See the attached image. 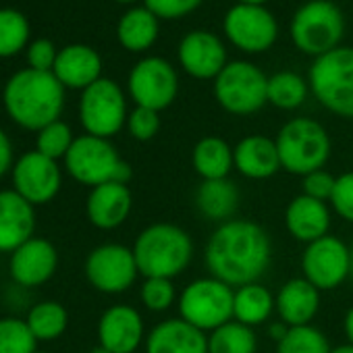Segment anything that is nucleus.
<instances>
[{"mask_svg": "<svg viewBox=\"0 0 353 353\" xmlns=\"http://www.w3.org/2000/svg\"><path fill=\"white\" fill-rule=\"evenodd\" d=\"M287 330H289V326H287L283 320H279V318H276L274 322H270V324H268V332H270V336H272L276 343L287 334Z\"/></svg>", "mask_w": 353, "mask_h": 353, "instance_id": "c03bdc74", "label": "nucleus"}, {"mask_svg": "<svg viewBox=\"0 0 353 353\" xmlns=\"http://www.w3.org/2000/svg\"><path fill=\"white\" fill-rule=\"evenodd\" d=\"M30 330L34 332V336L38 341H54L59 336H63V332L69 326V314L65 310V305H61L59 301H40L36 303L26 318Z\"/></svg>", "mask_w": 353, "mask_h": 353, "instance_id": "7c9ffc66", "label": "nucleus"}, {"mask_svg": "<svg viewBox=\"0 0 353 353\" xmlns=\"http://www.w3.org/2000/svg\"><path fill=\"white\" fill-rule=\"evenodd\" d=\"M158 36L156 15L148 9H133L119 21V40L131 52H141L154 44Z\"/></svg>", "mask_w": 353, "mask_h": 353, "instance_id": "c85d7f7f", "label": "nucleus"}, {"mask_svg": "<svg viewBox=\"0 0 353 353\" xmlns=\"http://www.w3.org/2000/svg\"><path fill=\"white\" fill-rule=\"evenodd\" d=\"M330 223L332 219L328 204L305 194L295 196L285 210V227L289 235L305 245L330 235Z\"/></svg>", "mask_w": 353, "mask_h": 353, "instance_id": "412c9836", "label": "nucleus"}, {"mask_svg": "<svg viewBox=\"0 0 353 353\" xmlns=\"http://www.w3.org/2000/svg\"><path fill=\"white\" fill-rule=\"evenodd\" d=\"M36 353H48V351H36Z\"/></svg>", "mask_w": 353, "mask_h": 353, "instance_id": "603ef678", "label": "nucleus"}, {"mask_svg": "<svg viewBox=\"0 0 353 353\" xmlns=\"http://www.w3.org/2000/svg\"><path fill=\"white\" fill-rule=\"evenodd\" d=\"M75 137H73V131L67 123L63 121H54L50 125H46L44 129L38 131V137H36V150L40 154H44L46 158H52V160H65L67 152L71 150Z\"/></svg>", "mask_w": 353, "mask_h": 353, "instance_id": "c9c22d12", "label": "nucleus"}, {"mask_svg": "<svg viewBox=\"0 0 353 353\" xmlns=\"http://www.w3.org/2000/svg\"><path fill=\"white\" fill-rule=\"evenodd\" d=\"M334 183H336L334 174H330L324 168H318V170L303 176V192L301 194L328 204L332 198V192H334Z\"/></svg>", "mask_w": 353, "mask_h": 353, "instance_id": "ea45409f", "label": "nucleus"}, {"mask_svg": "<svg viewBox=\"0 0 353 353\" xmlns=\"http://www.w3.org/2000/svg\"><path fill=\"white\" fill-rule=\"evenodd\" d=\"M262 3H266V0H241V5H262Z\"/></svg>", "mask_w": 353, "mask_h": 353, "instance_id": "09e8293b", "label": "nucleus"}, {"mask_svg": "<svg viewBox=\"0 0 353 353\" xmlns=\"http://www.w3.org/2000/svg\"><path fill=\"white\" fill-rule=\"evenodd\" d=\"M235 170L245 179L264 181L274 176L281 166L276 141L266 135H248L235 145Z\"/></svg>", "mask_w": 353, "mask_h": 353, "instance_id": "b1692460", "label": "nucleus"}, {"mask_svg": "<svg viewBox=\"0 0 353 353\" xmlns=\"http://www.w3.org/2000/svg\"><path fill=\"white\" fill-rule=\"evenodd\" d=\"M179 81L174 69L158 57L137 63L129 75V94L137 106L162 110L172 104Z\"/></svg>", "mask_w": 353, "mask_h": 353, "instance_id": "4468645a", "label": "nucleus"}, {"mask_svg": "<svg viewBox=\"0 0 353 353\" xmlns=\"http://www.w3.org/2000/svg\"><path fill=\"white\" fill-rule=\"evenodd\" d=\"M59 266L57 248L42 237H32L11 254V276L21 287H40L52 279Z\"/></svg>", "mask_w": 353, "mask_h": 353, "instance_id": "f3484780", "label": "nucleus"}, {"mask_svg": "<svg viewBox=\"0 0 353 353\" xmlns=\"http://www.w3.org/2000/svg\"><path fill=\"white\" fill-rule=\"evenodd\" d=\"M351 279H353V248H351Z\"/></svg>", "mask_w": 353, "mask_h": 353, "instance_id": "8fccbe9b", "label": "nucleus"}, {"mask_svg": "<svg viewBox=\"0 0 353 353\" xmlns=\"http://www.w3.org/2000/svg\"><path fill=\"white\" fill-rule=\"evenodd\" d=\"M196 208L204 219L212 223L223 225L233 221L239 208V190L229 176L227 179L202 181L196 192Z\"/></svg>", "mask_w": 353, "mask_h": 353, "instance_id": "a878e982", "label": "nucleus"}, {"mask_svg": "<svg viewBox=\"0 0 353 353\" xmlns=\"http://www.w3.org/2000/svg\"><path fill=\"white\" fill-rule=\"evenodd\" d=\"M307 85L305 81L291 71L276 73L268 79V102L283 110L299 108L305 102Z\"/></svg>", "mask_w": 353, "mask_h": 353, "instance_id": "2f4dec72", "label": "nucleus"}, {"mask_svg": "<svg viewBox=\"0 0 353 353\" xmlns=\"http://www.w3.org/2000/svg\"><path fill=\"white\" fill-rule=\"evenodd\" d=\"M330 206L343 221L353 225V170L336 176Z\"/></svg>", "mask_w": 353, "mask_h": 353, "instance_id": "58836bf2", "label": "nucleus"}, {"mask_svg": "<svg viewBox=\"0 0 353 353\" xmlns=\"http://www.w3.org/2000/svg\"><path fill=\"white\" fill-rule=\"evenodd\" d=\"M133 210V196L129 185L119 181H108L98 188H92L88 202H85V214L90 223L96 229L112 231L119 229Z\"/></svg>", "mask_w": 353, "mask_h": 353, "instance_id": "a211bd4d", "label": "nucleus"}, {"mask_svg": "<svg viewBox=\"0 0 353 353\" xmlns=\"http://www.w3.org/2000/svg\"><path fill=\"white\" fill-rule=\"evenodd\" d=\"M131 250L143 279L158 276L172 281L185 272L194 258L192 235L179 225L170 223H154L145 227Z\"/></svg>", "mask_w": 353, "mask_h": 353, "instance_id": "7ed1b4c3", "label": "nucleus"}, {"mask_svg": "<svg viewBox=\"0 0 353 353\" xmlns=\"http://www.w3.org/2000/svg\"><path fill=\"white\" fill-rule=\"evenodd\" d=\"M225 32L237 48L262 52L276 40V21L258 5H237L225 17Z\"/></svg>", "mask_w": 353, "mask_h": 353, "instance_id": "2eb2a0df", "label": "nucleus"}, {"mask_svg": "<svg viewBox=\"0 0 353 353\" xmlns=\"http://www.w3.org/2000/svg\"><path fill=\"white\" fill-rule=\"evenodd\" d=\"M310 85L330 112L353 119V48H334L312 65Z\"/></svg>", "mask_w": 353, "mask_h": 353, "instance_id": "0eeeda50", "label": "nucleus"}, {"mask_svg": "<svg viewBox=\"0 0 353 353\" xmlns=\"http://www.w3.org/2000/svg\"><path fill=\"white\" fill-rule=\"evenodd\" d=\"M330 353H353V345L345 343V345H339V347H332Z\"/></svg>", "mask_w": 353, "mask_h": 353, "instance_id": "49530a36", "label": "nucleus"}, {"mask_svg": "<svg viewBox=\"0 0 353 353\" xmlns=\"http://www.w3.org/2000/svg\"><path fill=\"white\" fill-rule=\"evenodd\" d=\"M13 190L32 206L52 202L63 185V172L57 160L46 158L38 150L26 152L11 168Z\"/></svg>", "mask_w": 353, "mask_h": 353, "instance_id": "ddd939ff", "label": "nucleus"}, {"mask_svg": "<svg viewBox=\"0 0 353 353\" xmlns=\"http://www.w3.org/2000/svg\"><path fill=\"white\" fill-rule=\"evenodd\" d=\"M204 258L210 276L237 289L260 283L266 274L272 262V241L258 223L233 219L212 231Z\"/></svg>", "mask_w": 353, "mask_h": 353, "instance_id": "f257e3e1", "label": "nucleus"}, {"mask_svg": "<svg viewBox=\"0 0 353 353\" xmlns=\"http://www.w3.org/2000/svg\"><path fill=\"white\" fill-rule=\"evenodd\" d=\"M98 341L110 353H135L145 343L141 314L125 303L110 305L98 322Z\"/></svg>", "mask_w": 353, "mask_h": 353, "instance_id": "dca6fc26", "label": "nucleus"}, {"mask_svg": "<svg viewBox=\"0 0 353 353\" xmlns=\"http://www.w3.org/2000/svg\"><path fill=\"white\" fill-rule=\"evenodd\" d=\"M274 299V312L289 328L312 324L320 310V291L303 276L287 281Z\"/></svg>", "mask_w": 353, "mask_h": 353, "instance_id": "5701e85b", "label": "nucleus"}, {"mask_svg": "<svg viewBox=\"0 0 353 353\" xmlns=\"http://www.w3.org/2000/svg\"><path fill=\"white\" fill-rule=\"evenodd\" d=\"M79 119L88 135L110 139L127 123V104L121 88L100 77L83 90L79 100Z\"/></svg>", "mask_w": 353, "mask_h": 353, "instance_id": "9d476101", "label": "nucleus"}, {"mask_svg": "<svg viewBox=\"0 0 353 353\" xmlns=\"http://www.w3.org/2000/svg\"><path fill=\"white\" fill-rule=\"evenodd\" d=\"M274 295L262 283H250L235 289L233 301V320L245 326H260L270 320L274 314Z\"/></svg>", "mask_w": 353, "mask_h": 353, "instance_id": "cd10ccee", "label": "nucleus"}, {"mask_svg": "<svg viewBox=\"0 0 353 353\" xmlns=\"http://www.w3.org/2000/svg\"><path fill=\"white\" fill-rule=\"evenodd\" d=\"M202 0H145V9L156 17L176 19L192 13Z\"/></svg>", "mask_w": 353, "mask_h": 353, "instance_id": "a19ab883", "label": "nucleus"}, {"mask_svg": "<svg viewBox=\"0 0 353 353\" xmlns=\"http://www.w3.org/2000/svg\"><path fill=\"white\" fill-rule=\"evenodd\" d=\"M13 145H11V139L9 135L0 129V176L7 174L11 168H13Z\"/></svg>", "mask_w": 353, "mask_h": 353, "instance_id": "37998d69", "label": "nucleus"}, {"mask_svg": "<svg viewBox=\"0 0 353 353\" xmlns=\"http://www.w3.org/2000/svg\"><path fill=\"white\" fill-rule=\"evenodd\" d=\"M7 114L23 129L40 131L61 121L65 106V85L52 71L23 69L15 73L3 92Z\"/></svg>", "mask_w": 353, "mask_h": 353, "instance_id": "f03ea898", "label": "nucleus"}, {"mask_svg": "<svg viewBox=\"0 0 353 353\" xmlns=\"http://www.w3.org/2000/svg\"><path fill=\"white\" fill-rule=\"evenodd\" d=\"M57 57H59V52L54 50V44L50 40H36L28 48L30 69H36V71H52Z\"/></svg>", "mask_w": 353, "mask_h": 353, "instance_id": "79ce46f5", "label": "nucleus"}, {"mask_svg": "<svg viewBox=\"0 0 353 353\" xmlns=\"http://www.w3.org/2000/svg\"><path fill=\"white\" fill-rule=\"evenodd\" d=\"M139 274L133 250L121 243H104L90 252L85 260V276L90 285L102 293L117 295L131 289Z\"/></svg>", "mask_w": 353, "mask_h": 353, "instance_id": "f8f14e48", "label": "nucleus"}, {"mask_svg": "<svg viewBox=\"0 0 353 353\" xmlns=\"http://www.w3.org/2000/svg\"><path fill=\"white\" fill-rule=\"evenodd\" d=\"M233 301L235 289L231 285L214 276H202L181 291L176 307H179V318L208 334L233 320Z\"/></svg>", "mask_w": 353, "mask_h": 353, "instance_id": "423d86ee", "label": "nucleus"}, {"mask_svg": "<svg viewBox=\"0 0 353 353\" xmlns=\"http://www.w3.org/2000/svg\"><path fill=\"white\" fill-rule=\"evenodd\" d=\"M139 297L141 303L150 310V312H166L168 307H172V303H176L179 295H176V289L172 285L170 279H143L141 289H139Z\"/></svg>", "mask_w": 353, "mask_h": 353, "instance_id": "e433bc0d", "label": "nucleus"}, {"mask_svg": "<svg viewBox=\"0 0 353 353\" xmlns=\"http://www.w3.org/2000/svg\"><path fill=\"white\" fill-rule=\"evenodd\" d=\"M36 206L23 200L15 190L0 192V252H15L34 237Z\"/></svg>", "mask_w": 353, "mask_h": 353, "instance_id": "6ab92c4d", "label": "nucleus"}, {"mask_svg": "<svg viewBox=\"0 0 353 353\" xmlns=\"http://www.w3.org/2000/svg\"><path fill=\"white\" fill-rule=\"evenodd\" d=\"M343 330H345V336H347V343L353 345V305L347 310L345 314V320H343Z\"/></svg>", "mask_w": 353, "mask_h": 353, "instance_id": "a18cd8bd", "label": "nucleus"}, {"mask_svg": "<svg viewBox=\"0 0 353 353\" xmlns=\"http://www.w3.org/2000/svg\"><path fill=\"white\" fill-rule=\"evenodd\" d=\"M192 166L202 176V181L227 179L235 168V152L223 137L208 135L196 143Z\"/></svg>", "mask_w": 353, "mask_h": 353, "instance_id": "bb28decb", "label": "nucleus"}, {"mask_svg": "<svg viewBox=\"0 0 353 353\" xmlns=\"http://www.w3.org/2000/svg\"><path fill=\"white\" fill-rule=\"evenodd\" d=\"M30 23L15 9L0 11V57H13L28 44Z\"/></svg>", "mask_w": 353, "mask_h": 353, "instance_id": "72a5a7b5", "label": "nucleus"}, {"mask_svg": "<svg viewBox=\"0 0 353 353\" xmlns=\"http://www.w3.org/2000/svg\"><path fill=\"white\" fill-rule=\"evenodd\" d=\"M258 336L252 326L237 320L208 332V353H256Z\"/></svg>", "mask_w": 353, "mask_h": 353, "instance_id": "c756f323", "label": "nucleus"}, {"mask_svg": "<svg viewBox=\"0 0 353 353\" xmlns=\"http://www.w3.org/2000/svg\"><path fill=\"white\" fill-rule=\"evenodd\" d=\"M291 36L299 50L322 57L334 50L341 42L343 15L328 0H312L297 11Z\"/></svg>", "mask_w": 353, "mask_h": 353, "instance_id": "6e6552de", "label": "nucleus"}, {"mask_svg": "<svg viewBox=\"0 0 353 353\" xmlns=\"http://www.w3.org/2000/svg\"><path fill=\"white\" fill-rule=\"evenodd\" d=\"M52 73L65 88L85 90L100 79L102 61L90 46L73 44L59 52Z\"/></svg>", "mask_w": 353, "mask_h": 353, "instance_id": "393cba45", "label": "nucleus"}, {"mask_svg": "<svg viewBox=\"0 0 353 353\" xmlns=\"http://www.w3.org/2000/svg\"><path fill=\"white\" fill-rule=\"evenodd\" d=\"M65 168L73 179L88 188H98L108 181L129 183L131 181V166L125 162L117 148L96 135L75 137L71 150L65 156Z\"/></svg>", "mask_w": 353, "mask_h": 353, "instance_id": "20e7f679", "label": "nucleus"}, {"mask_svg": "<svg viewBox=\"0 0 353 353\" xmlns=\"http://www.w3.org/2000/svg\"><path fill=\"white\" fill-rule=\"evenodd\" d=\"M332 347L326 334L307 324V326H293L287 334L276 343V353H330Z\"/></svg>", "mask_w": 353, "mask_h": 353, "instance_id": "473e14b6", "label": "nucleus"}, {"mask_svg": "<svg viewBox=\"0 0 353 353\" xmlns=\"http://www.w3.org/2000/svg\"><path fill=\"white\" fill-rule=\"evenodd\" d=\"M179 61L183 69L198 79L219 77L227 67V52L221 40L206 32H194L183 38L179 46Z\"/></svg>", "mask_w": 353, "mask_h": 353, "instance_id": "4be33fe9", "label": "nucleus"}, {"mask_svg": "<svg viewBox=\"0 0 353 353\" xmlns=\"http://www.w3.org/2000/svg\"><path fill=\"white\" fill-rule=\"evenodd\" d=\"M38 339L21 318H0V353H36Z\"/></svg>", "mask_w": 353, "mask_h": 353, "instance_id": "f704fd0d", "label": "nucleus"}, {"mask_svg": "<svg viewBox=\"0 0 353 353\" xmlns=\"http://www.w3.org/2000/svg\"><path fill=\"white\" fill-rule=\"evenodd\" d=\"M214 96L227 112L252 114L268 102V79L250 63H231L216 77Z\"/></svg>", "mask_w": 353, "mask_h": 353, "instance_id": "1a4fd4ad", "label": "nucleus"}, {"mask_svg": "<svg viewBox=\"0 0 353 353\" xmlns=\"http://www.w3.org/2000/svg\"><path fill=\"white\" fill-rule=\"evenodd\" d=\"M145 353H208V334L183 318L158 322L145 334Z\"/></svg>", "mask_w": 353, "mask_h": 353, "instance_id": "aec40b11", "label": "nucleus"}, {"mask_svg": "<svg viewBox=\"0 0 353 353\" xmlns=\"http://www.w3.org/2000/svg\"><path fill=\"white\" fill-rule=\"evenodd\" d=\"M276 148L281 156V166L297 176H305L330 158V137L326 129L307 117L291 119L285 123L276 135Z\"/></svg>", "mask_w": 353, "mask_h": 353, "instance_id": "39448f33", "label": "nucleus"}, {"mask_svg": "<svg viewBox=\"0 0 353 353\" xmlns=\"http://www.w3.org/2000/svg\"><path fill=\"white\" fill-rule=\"evenodd\" d=\"M301 272L320 293L332 291L351 276V248L334 235L307 243L301 254Z\"/></svg>", "mask_w": 353, "mask_h": 353, "instance_id": "9b49d317", "label": "nucleus"}, {"mask_svg": "<svg viewBox=\"0 0 353 353\" xmlns=\"http://www.w3.org/2000/svg\"><path fill=\"white\" fill-rule=\"evenodd\" d=\"M90 353H110V351H108L106 347H102V345L98 343V345H96V347H94V349H92Z\"/></svg>", "mask_w": 353, "mask_h": 353, "instance_id": "de8ad7c7", "label": "nucleus"}, {"mask_svg": "<svg viewBox=\"0 0 353 353\" xmlns=\"http://www.w3.org/2000/svg\"><path fill=\"white\" fill-rule=\"evenodd\" d=\"M119 3H133V0H119Z\"/></svg>", "mask_w": 353, "mask_h": 353, "instance_id": "3c124183", "label": "nucleus"}, {"mask_svg": "<svg viewBox=\"0 0 353 353\" xmlns=\"http://www.w3.org/2000/svg\"><path fill=\"white\" fill-rule=\"evenodd\" d=\"M127 129L129 135L137 141H150L158 129H160V117L152 108L137 106L129 117H127Z\"/></svg>", "mask_w": 353, "mask_h": 353, "instance_id": "4c0bfd02", "label": "nucleus"}]
</instances>
